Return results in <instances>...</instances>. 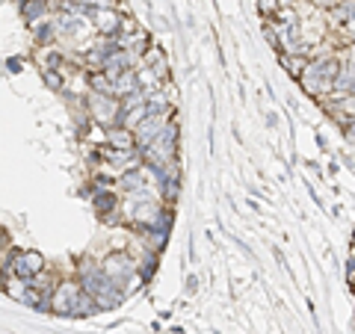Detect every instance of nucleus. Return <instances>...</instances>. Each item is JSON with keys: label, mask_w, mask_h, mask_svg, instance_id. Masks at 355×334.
Wrapping results in <instances>:
<instances>
[{"label": "nucleus", "mask_w": 355, "mask_h": 334, "mask_svg": "<svg viewBox=\"0 0 355 334\" xmlns=\"http://www.w3.org/2000/svg\"><path fill=\"white\" fill-rule=\"evenodd\" d=\"M80 284L86 287V293L98 302V308H118V304L125 302L127 290L118 284L116 278H110L104 269V263H95V260H83L80 263Z\"/></svg>", "instance_id": "1"}, {"label": "nucleus", "mask_w": 355, "mask_h": 334, "mask_svg": "<svg viewBox=\"0 0 355 334\" xmlns=\"http://www.w3.org/2000/svg\"><path fill=\"white\" fill-rule=\"evenodd\" d=\"M54 311L63 317H92L98 308V302L89 296L80 281H63L54 290Z\"/></svg>", "instance_id": "2"}, {"label": "nucleus", "mask_w": 355, "mask_h": 334, "mask_svg": "<svg viewBox=\"0 0 355 334\" xmlns=\"http://www.w3.org/2000/svg\"><path fill=\"white\" fill-rule=\"evenodd\" d=\"M341 74V63L338 60H320V63H308L305 74L299 77L302 80V89L314 95V98H323L334 89V80Z\"/></svg>", "instance_id": "3"}, {"label": "nucleus", "mask_w": 355, "mask_h": 334, "mask_svg": "<svg viewBox=\"0 0 355 334\" xmlns=\"http://www.w3.org/2000/svg\"><path fill=\"white\" fill-rule=\"evenodd\" d=\"M89 113H92V122L107 127V131H110V127H118V124H122V115H125L122 98L92 95V98H89Z\"/></svg>", "instance_id": "4"}, {"label": "nucleus", "mask_w": 355, "mask_h": 334, "mask_svg": "<svg viewBox=\"0 0 355 334\" xmlns=\"http://www.w3.org/2000/svg\"><path fill=\"white\" fill-rule=\"evenodd\" d=\"M169 119H172V113H166V115H148V119L133 131V136H136V148L145 151L148 145H151V142L157 140V136H160V133L166 131V127L172 124Z\"/></svg>", "instance_id": "5"}, {"label": "nucleus", "mask_w": 355, "mask_h": 334, "mask_svg": "<svg viewBox=\"0 0 355 334\" xmlns=\"http://www.w3.org/2000/svg\"><path fill=\"white\" fill-rule=\"evenodd\" d=\"M45 269V258L39 252H15L12 254V272L18 275L21 281H33L39 278Z\"/></svg>", "instance_id": "6"}, {"label": "nucleus", "mask_w": 355, "mask_h": 334, "mask_svg": "<svg viewBox=\"0 0 355 334\" xmlns=\"http://www.w3.org/2000/svg\"><path fill=\"white\" fill-rule=\"evenodd\" d=\"M101 263H104L107 275H110V278H116L118 284H125V281L136 272V263H133V258H131L127 252H113V254H107Z\"/></svg>", "instance_id": "7"}, {"label": "nucleus", "mask_w": 355, "mask_h": 334, "mask_svg": "<svg viewBox=\"0 0 355 334\" xmlns=\"http://www.w3.org/2000/svg\"><path fill=\"white\" fill-rule=\"evenodd\" d=\"M89 21L95 24V30L101 36H118V33H122V21H125V18L118 12H113L110 6H98V9L89 12Z\"/></svg>", "instance_id": "8"}, {"label": "nucleus", "mask_w": 355, "mask_h": 334, "mask_svg": "<svg viewBox=\"0 0 355 334\" xmlns=\"http://www.w3.org/2000/svg\"><path fill=\"white\" fill-rule=\"evenodd\" d=\"M104 142L107 145H113V148H118V151H140L136 148V136H133V131H127V127H110V131L104 133Z\"/></svg>", "instance_id": "9"}, {"label": "nucleus", "mask_w": 355, "mask_h": 334, "mask_svg": "<svg viewBox=\"0 0 355 334\" xmlns=\"http://www.w3.org/2000/svg\"><path fill=\"white\" fill-rule=\"evenodd\" d=\"M142 63H145L148 68H151V71H154L157 77H166V74H169V60L163 56L160 47H148V51L142 54Z\"/></svg>", "instance_id": "10"}, {"label": "nucleus", "mask_w": 355, "mask_h": 334, "mask_svg": "<svg viewBox=\"0 0 355 334\" xmlns=\"http://www.w3.org/2000/svg\"><path fill=\"white\" fill-rule=\"evenodd\" d=\"M47 9H51V3H47V0H24V3H21V15L36 27L39 18L47 15Z\"/></svg>", "instance_id": "11"}, {"label": "nucleus", "mask_w": 355, "mask_h": 334, "mask_svg": "<svg viewBox=\"0 0 355 334\" xmlns=\"http://www.w3.org/2000/svg\"><path fill=\"white\" fill-rule=\"evenodd\" d=\"M89 89H92V95H113V77L107 71H92L89 74Z\"/></svg>", "instance_id": "12"}, {"label": "nucleus", "mask_w": 355, "mask_h": 334, "mask_svg": "<svg viewBox=\"0 0 355 334\" xmlns=\"http://www.w3.org/2000/svg\"><path fill=\"white\" fill-rule=\"evenodd\" d=\"M95 210L101 219H110L113 210H116V192H98L95 195Z\"/></svg>", "instance_id": "13"}, {"label": "nucleus", "mask_w": 355, "mask_h": 334, "mask_svg": "<svg viewBox=\"0 0 355 334\" xmlns=\"http://www.w3.org/2000/svg\"><path fill=\"white\" fill-rule=\"evenodd\" d=\"M281 63H284V68L293 74V77H302L305 74V68H308V63H305V56H299L296 60L293 54H281Z\"/></svg>", "instance_id": "14"}, {"label": "nucleus", "mask_w": 355, "mask_h": 334, "mask_svg": "<svg viewBox=\"0 0 355 334\" xmlns=\"http://www.w3.org/2000/svg\"><path fill=\"white\" fill-rule=\"evenodd\" d=\"M332 12H334V18H341V21L355 24V0H341V3L334 6Z\"/></svg>", "instance_id": "15"}, {"label": "nucleus", "mask_w": 355, "mask_h": 334, "mask_svg": "<svg viewBox=\"0 0 355 334\" xmlns=\"http://www.w3.org/2000/svg\"><path fill=\"white\" fill-rule=\"evenodd\" d=\"M45 80H47V86H51V89H59V86H63V77H56L54 68H47V71H45Z\"/></svg>", "instance_id": "16"}, {"label": "nucleus", "mask_w": 355, "mask_h": 334, "mask_svg": "<svg viewBox=\"0 0 355 334\" xmlns=\"http://www.w3.org/2000/svg\"><path fill=\"white\" fill-rule=\"evenodd\" d=\"M341 124H343V133H347V140L355 142V119H341Z\"/></svg>", "instance_id": "17"}, {"label": "nucleus", "mask_w": 355, "mask_h": 334, "mask_svg": "<svg viewBox=\"0 0 355 334\" xmlns=\"http://www.w3.org/2000/svg\"><path fill=\"white\" fill-rule=\"evenodd\" d=\"M258 3H261V12H275L281 6V0H258Z\"/></svg>", "instance_id": "18"}, {"label": "nucleus", "mask_w": 355, "mask_h": 334, "mask_svg": "<svg viewBox=\"0 0 355 334\" xmlns=\"http://www.w3.org/2000/svg\"><path fill=\"white\" fill-rule=\"evenodd\" d=\"M6 68H9V71H15V74H18V71H21V60H9V63H6Z\"/></svg>", "instance_id": "19"}, {"label": "nucleus", "mask_w": 355, "mask_h": 334, "mask_svg": "<svg viewBox=\"0 0 355 334\" xmlns=\"http://www.w3.org/2000/svg\"><path fill=\"white\" fill-rule=\"evenodd\" d=\"M317 3H320V6H325V9H334V6L341 3V0H317Z\"/></svg>", "instance_id": "20"}, {"label": "nucleus", "mask_w": 355, "mask_h": 334, "mask_svg": "<svg viewBox=\"0 0 355 334\" xmlns=\"http://www.w3.org/2000/svg\"><path fill=\"white\" fill-rule=\"evenodd\" d=\"M352 63H355V47H352Z\"/></svg>", "instance_id": "21"}, {"label": "nucleus", "mask_w": 355, "mask_h": 334, "mask_svg": "<svg viewBox=\"0 0 355 334\" xmlns=\"http://www.w3.org/2000/svg\"><path fill=\"white\" fill-rule=\"evenodd\" d=\"M281 3H290V0H281Z\"/></svg>", "instance_id": "22"}, {"label": "nucleus", "mask_w": 355, "mask_h": 334, "mask_svg": "<svg viewBox=\"0 0 355 334\" xmlns=\"http://www.w3.org/2000/svg\"><path fill=\"white\" fill-rule=\"evenodd\" d=\"M352 243H355V240H352Z\"/></svg>", "instance_id": "23"}]
</instances>
